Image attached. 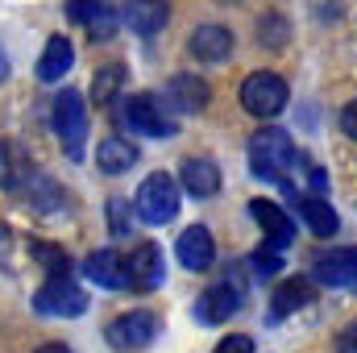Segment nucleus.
<instances>
[{"instance_id":"nucleus-1","label":"nucleus","mask_w":357,"mask_h":353,"mask_svg":"<svg viewBox=\"0 0 357 353\" xmlns=\"http://www.w3.org/2000/svg\"><path fill=\"white\" fill-rule=\"evenodd\" d=\"M295 163H299V154L282 129H258L250 137V167L258 179L287 183V171H295Z\"/></svg>"},{"instance_id":"nucleus-2","label":"nucleus","mask_w":357,"mask_h":353,"mask_svg":"<svg viewBox=\"0 0 357 353\" xmlns=\"http://www.w3.org/2000/svg\"><path fill=\"white\" fill-rule=\"evenodd\" d=\"M50 125H54L63 150L71 158H79L84 154V137H88V104H84V96L79 91H59L54 104H50Z\"/></svg>"},{"instance_id":"nucleus-3","label":"nucleus","mask_w":357,"mask_h":353,"mask_svg":"<svg viewBox=\"0 0 357 353\" xmlns=\"http://www.w3.org/2000/svg\"><path fill=\"white\" fill-rule=\"evenodd\" d=\"M121 121H125L133 133H142V137H171V133H175L171 112H167L162 100L150 96V91L125 96V100H121Z\"/></svg>"},{"instance_id":"nucleus-4","label":"nucleus","mask_w":357,"mask_h":353,"mask_svg":"<svg viewBox=\"0 0 357 353\" xmlns=\"http://www.w3.org/2000/svg\"><path fill=\"white\" fill-rule=\"evenodd\" d=\"M158 316L154 312H146V308H133V312H125V316H116L108 329H104V337H108V345L121 353H133V350H146L154 337H158Z\"/></svg>"},{"instance_id":"nucleus-5","label":"nucleus","mask_w":357,"mask_h":353,"mask_svg":"<svg viewBox=\"0 0 357 353\" xmlns=\"http://www.w3.org/2000/svg\"><path fill=\"white\" fill-rule=\"evenodd\" d=\"M33 308L46 316H84L88 312V291L71 283V274H50L46 287L33 295Z\"/></svg>"},{"instance_id":"nucleus-6","label":"nucleus","mask_w":357,"mask_h":353,"mask_svg":"<svg viewBox=\"0 0 357 353\" xmlns=\"http://www.w3.org/2000/svg\"><path fill=\"white\" fill-rule=\"evenodd\" d=\"M178 212V183L171 175H150L137 187V216L146 225H167Z\"/></svg>"},{"instance_id":"nucleus-7","label":"nucleus","mask_w":357,"mask_h":353,"mask_svg":"<svg viewBox=\"0 0 357 353\" xmlns=\"http://www.w3.org/2000/svg\"><path fill=\"white\" fill-rule=\"evenodd\" d=\"M287 100H291V91H287V80H282V75L258 71V75H250V80L241 84V104H245V112H254V117H278V112L287 108Z\"/></svg>"},{"instance_id":"nucleus-8","label":"nucleus","mask_w":357,"mask_h":353,"mask_svg":"<svg viewBox=\"0 0 357 353\" xmlns=\"http://www.w3.org/2000/svg\"><path fill=\"white\" fill-rule=\"evenodd\" d=\"M282 191L295 200V208H299V216H303V225L316 233V237H337V229H341V220H337V208L328 204V200H320V195H307V191H295L291 183H282Z\"/></svg>"},{"instance_id":"nucleus-9","label":"nucleus","mask_w":357,"mask_h":353,"mask_svg":"<svg viewBox=\"0 0 357 353\" xmlns=\"http://www.w3.org/2000/svg\"><path fill=\"white\" fill-rule=\"evenodd\" d=\"M237 308H241V283L229 278V283H216V287H208V291L199 295L195 316H199L204 324H225L229 316H237Z\"/></svg>"},{"instance_id":"nucleus-10","label":"nucleus","mask_w":357,"mask_h":353,"mask_svg":"<svg viewBox=\"0 0 357 353\" xmlns=\"http://www.w3.org/2000/svg\"><path fill=\"white\" fill-rule=\"evenodd\" d=\"M178 262H183V270H212V262H216V241H212V233L204 229V225H191V229H183L178 233V246H175Z\"/></svg>"},{"instance_id":"nucleus-11","label":"nucleus","mask_w":357,"mask_h":353,"mask_svg":"<svg viewBox=\"0 0 357 353\" xmlns=\"http://www.w3.org/2000/svg\"><path fill=\"white\" fill-rule=\"evenodd\" d=\"M312 278L324 283V287H354L357 283V246L333 250V254H320L316 266H312Z\"/></svg>"},{"instance_id":"nucleus-12","label":"nucleus","mask_w":357,"mask_h":353,"mask_svg":"<svg viewBox=\"0 0 357 353\" xmlns=\"http://www.w3.org/2000/svg\"><path fill=\"white\" fill-rule=\"evenodd\" d=\"M171 17V4L167 0H125L121 8V21L137 33V38H154Z\"/></svg>"},{"instance_id":"nucleus-13","label":"nucleus","mask_w":357,"mask_h":353,"mask_svg":"<svg viewBox=\"0 0 357 353\" xmlns=\"http://www.w3.org/2000/svg\"><path fill=\"white\" fill-rule=\"evenodd\" d=\"M67 21L91 29V38H112L116 33V13L108 8V0H67Z\"/></svg>"},{"instance_id":"nucleus-14","label":"nucleus","mask_w":357,"mask_h":353,"mask_svg":"<svg viewBox=\"0 0 357 353\" xmlns=\"http://www.w3.org/2000/svg\"><path fill=\"white\" fill-rule=\"evenodd\" d=\"M125 270H129V287L133 291H154L162 283V250L158 246H137L129 258H125Z\"/></svg>"},{"instance_id":"nucleus-15","label":"nucleus","mask_w":357,"mask_h":353,"mask_svg":"<svg viewBox=\"0 0 357 353\" xmlns=\"http://www.w3.org/2000/svg\"><path fill=\"white\" fill-rule=\"evenodd\" d=\"M250 216L266 229V241L274 250H287L291 241H295V225H291V216L278 208V204H270V200H254L250 204Z\"/></svg>"},{"instance_id":"nucleus-16","label":"nucleus","mask_w":357,"mask_h":353,"mask_svg":"<svg viewBox=\"0 0 357 353\" xmlns=\"http://www.w3.org/2000/svg\"><path fill=\"white\" fill-rule=\"evenodd\" d=\"M84 274H88L91 283L108 287V291L129 287V270H125V258L116 250H96V254H88L84 258Z\"/></svg>"},{"instance_id":"nucleus-17","label":"nucleus","mask_w":357,"mask_h":353,"mask_svg":"<svg viewBox=\"0 0 357 353\" xmlns=\"http://www.w3.org/2000/svg\"><path fill=\"white\" fill-rule=\"evenodd\" d=\"M233 54V33L225 25H199L191 33V59L199 63H225Z\"/></svg>"},{"instance_id":"nucleus-18","label":"nucleus","mask_w":357,"mask_h":353,"mask_svg":"<svg viewBox=\"0 0 357 353\" xmlns=\"http://www.w3.org/2000/svg\"><path fill=\"white\" fill-rule=\"evenodd\" d=\"M208 96H212V88L199 75H175L167 84V100H171L175 112H204L208 108Z\"/></svg>"},{"instance_id":"nucleus-19","label":"nucleus","mask_w":357,"mask_h":353,"mask_svg":"<svg viewBox=\"0 0 357 353\" xmlns=\"http://www.w3.org/2000/svg\"><path fill=\"white\" fill-rule=\"evenodd\" d=\"M71 67H75V46L54 33V38L46 42V50H42V59H38V80H42V84H59Z\"/></svg>"},{"instance_id":"nucleus-20","label":"nucleus","mask_w":357,"mask_h":353,"mask_svg":"<svg viewBox=\"0 0 357 353\" xmlns=\"http://www.w3.org/2000/svg\"><path fill=\"white\" fill-rule=\"evenodd\" d=\"M96 163H100V171H104V175H125L129 167H137V146H133L129 137L112 133V137H104V142H100Z\"/></svg>"},{"instance_id":"nucleus-21","label":"nucleus","mask_w":357,"mask_h":353,"mask_svg":"<svg viewBox=\"0 0 357 353\" xmlns=\"http://www.w3.org/2000/svg\"><path fill=\"white\" fill-rule=\"evenodd\" d=\"M183 187L195 195V200H208L220 191V171L212 158H187L183 163Z\"/></svg>"},{"instance_id":"nucleus-22","label":"nucleus","mask_w":357,"mask_h":353,"mask_svg":"<svg viewBox=\"0 0 357 353\" xmlns=\"http://www.w3.org/2000/svg\"><path fill=\"white\" fill-rule=\"evenodd\" d=\"M312 299H316V291H312V283H307V278H287V283L274 291V303H270V320H282V316H291V312L307 308Z\"/></svg>"},{"instance_id":"nucleus-23","label":"nucleus","mask_w":357,"mask_h":353,"mask_svg":"<svg viewBox=\"0 0 357 353\" xmlns=\"http://www.w3.org/2000/svg\"><path fill=\"white\" fill-rule=\"evenodd\" d=\"M125 84V67L121 63H112V67H104L96 80H91V100L96 104H116V91Z\"/></svg>"},{"instance_id":"nucleus-24","label":"nucleus","mask_w":357,"mask_h":353,"mask_svg":"<svg viewBox=\"0 0 357 353\" xmlns=\"http://www.w3.org/2000/svg\"><path fill=\"white\" fill-rule=\"evenodd\" d=\"M250 266H254V274H258V278H274V274H282V254H278L274 246L254 250V254H250Z\"/></svg>"},{"instance_id":"nucleus-25","label":"nucleus","mask_w":357,"mask_h":353,"mask_svg":"<svg viewBox=\"0 0 357 353\" xmlns=\"http://www.w3.org/2000/svg\"><path fill=\"white\" fill-rule=\"evenodd\" d=\"M258 42L262 46H282L287 42V21L282 17H262L258 21Z\"/></svg>"},{"instance_id":"nucleus-26","label":"nucleus","mask_w":357,"mask_h":353,"mask_svg":"<svg viewBox=\"0 0 357 353\" xmlns=\"http://www.w3.org/2000/svg\"><path fill=\"white\" fill-rule=\"evenodd\" d=\"M33 258H38V262H46V270H50V274H67V254H63V250H59V246H33Z\"/></svg>"},{"instance_id":"nucleus-27","label":"nucleus","mask_w":357,"mask_h":353,"mask_svg":"<svg viewBox=\"0 0 357 353\" xmlns=\"http://www.w3.org/2000/svg\"><path fill=\"white\" fill-rule=\"evenodd\" d=\"M108 216H112V233L116 237H129V204L125 200H112L108 204Z\"/></svg>"},{"instance_id":"nucleus-28","label":"nucleus","mask_w":357,"mask_h":353,"mask_svg":"<svg viewBox=\"0 0 357 353\" xmlns=\"http://www.w3.org/2000/svg\"><path fill=\"white\" fill-rule=\"evenodd\" d=\"M216 353H254V341L250 337H225L216 345Z\"/></svg>"},{"instance_id":"nucleus-29","label":"nucleus","mask_w":357,"mask_h":353,"mask_svg":"<svg viewBox=\"0 0 357 353\" xmlns=\"http://www.w3.org/2000/svg\"><path fill=\"white\" fill-rule=\"evenodd\" d=\"M337 353H357V320L341 333V337H337Z\"/></svg>"},{"instance_id":"nucleus-30","label":"nucleus","mask_w":357,"mask_h":353,"mask_svg":"<svg viewBox=\"0 0 357 353\" xmlns=\"http://www.w3.org/2000/svg\"><path fill=\"white\" fill-rule=\"evenodd\" d=\"M341 129H345L349 137H357V100L354 104H345V112H341Z\"/></svg>"},{"instance_id":"nucleus-31","label":"nucleus","mask_w":357,"mask_h":353,"mask_svg":"<svg viewBox=\"0 0 357 353\" xmlns=\"http://www.w3.org/2000/svg\"><path fill=\"white\" fill-rule=\"evenodd\" d=\"M38 353H71V350H67V345H59V341H50V345H42Z\"/></svg>"},{"instance_id":"nucleus-32","label":"nucleus","mask_w":357,"mask_h":353,"mask_svg":"<svg viewBox=\"0 0 357 353\" xmlns=\"http://www.w3.org/2000/svg\"><path fill=\"white\" fill-rule=\"evenodd\" d=\"M4 75H8V54H4V46H0V84H4Z\"/></svg>"}]
</instances>
